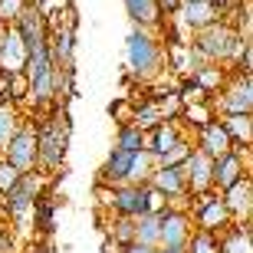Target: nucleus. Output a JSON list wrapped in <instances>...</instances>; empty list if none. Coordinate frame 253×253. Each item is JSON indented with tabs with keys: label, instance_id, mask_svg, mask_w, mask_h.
I'll return each instance as SVG.
<instances>
[{
	"label": "nucleus",
	"instance_id": "9",
	"mask_svg": "<svg viewBox=\"0 0 253 253\" xmlns=\"http://www.w3.org/2000/svg\"><path fill=\"white\" fill-rule=\"evenodd\" d=\"M174 20H178L181 30L197 33V30H204V27H211V23H217V20H224V10L217 7L214 0H181Z\"/></svg>",
	"mask_w": 253,
	"mask_h": 253
},
{
	"label": "nucleus",
	"instance_id": "39",
	"mask_svg": "<svg viewBox=\"0 0 253 253\" xmlns=\"http://www.w3.org/2000/svg\"><path fill=\"white\" fill-rule=\"evenodd\" d=\"M151 253H158V247H155V250H151Z\"/></svg>",
	"mask_w": 253,
	"mask_h": 253
},
{
	"label": "nucleus",
	"instance_id": "13",
	"mask_svg": "<svg viewBox=\"0 0 253 253\" xmlns=\"http://www.w3.org/2000/svg\"><path fill=\"white\" fill-rule=\"evenodd\" d=\"M194 234V224H191V214L184 207H168L161 214V240L158 247H184L188 237Z\"/></svg>",
	"mask_w": 253,
	"mask_h": 253
},
{
	"label": "nucleus",
	"instance_id": "12",
	"mask_svg": "<svg viewBox=\"0 0 253 253\" xmlns=\"http://www.w3.org/2000/svg\"><path fill=\"white\" fill-rule=\"evenodd\" d=\"M220 197H224V207H227V214H230L234 224H250V217H253V181H250V174L240 178L237 184H230L227 191H220Z\"/></svg>",
	"mask_w": 253,
	"mask_h": 253
},
{
	"label": "nucleus",
	"instance_id": "5",
	"mask_svg": "<svg viewBox=\"0 0 253 253\" xmlns=\"http://www.w3.org/2000/svg\"><path fill=\"white\" fill-rule=\"evenodd\" d=\"M211 109H214V119H224V115H250L253 112V76H244V73L227 76L220 92L211 99Z\"/></svg>",
	"mask_w": 253,
	"mask_h": 253
},
{
	"label": "nucleus",
	"instance_id": "10",
	"mask_svg": "<svg viewBox=\"0 0 253 253\" xmlns=\"http://www.w3.org/2000/svg\"><path fill=\"white\" fill-rule=\"evenodd\" d=\"M109 211H112L115 217L148 214V184H119V188H112Z\"/></svg>",
	"mask_w": 253,
	"mask_h": 253
},
{
	"label": "nucleus",
	"instance_id": "22",
	"mask_svg": "<svg viewBox=\"0 0 253 253\" xmlns=\"http://www.w3.org/2000/svg\"><path fill=\"white\" fill-rule=\"evenodd\" d=\"M161 240V214H141L135 217V244L158 247Z\"/></svg>",
	"mask_w": 253,
	"mask_h": 253
},
{
	"label": "nucleus",
	"instance_id": "38",
	"mask_svg": "<svg viewBox=\"0 0 253 253\" xmlns=\"http://www.w3.org/2000/svg\"><path fill=\"white\" fill-rule=\"evenodd\" d=\"M3 33H7V23H3V20H0V40H3Z\"/></svg>",
	"mask_w": 253,
	"mask_h": 253
},
{
	"label": "nucleus",
	"instance_id": "6",
	"mask_svg": "<svg viewBox=\"0 0 253 253\" xmlns=\"http://www.w3.org/2000/svg\"><path fill=\"white\" fill-rule=\"evenodd\" d=\"M191 214V224L194 230H211V234H224L227 227H234L230 214H227L224 207V197L211 191V194H201V197H188V207H184Z\"/></svg>",
	"mask_w": 253,
	"mask_h": 253
},
{
	"label": "nucleus",
	"instance_id": "34",
	"mask_svg": "<svg viewBox=\"0 0 253 253\" xmlns=\"http://www.w3.org/2000/svg\"><path fill=\"white\" fill-rule=\"evenodd\" d=\"M178 7H181V0H158V10H161V17H165V20L174 17V13H178Z\"/></svg>",
	"mask_w": 253,
	"mask_h": 253
},
{
	"label": "nucleus",
	"instance_id": "2",
	"mask_svg": "<svg viewBox=\"0 0 253 253\" xmlns=\"http://www.w3.org/2000/svg\"><path fill=\"white\" fill-rule=\"evenodd\" d=\"M188 43H191V49H194L204 63L234 66L237 56H240V49H244L247 43H253V40H244V37H240L230 20H217V23H211V27L197 30Z\"/></svg>",
	"mask_w": 253,
	"mask_h": 253
},
{
	"label": "nucleus",
	"instance_id": "36",
	"mask_svg": "<svg viewBox=\"0 0 253 253\" xmlns=\"http://www.w3.org/2000/svg\"><path fill=\"white\" fill-rule=\"evenodd\" d=\"M99 253H119V247L109 244V240H102V247H99Z\"/></svg>",
	"mask_w": 253,
	"mask_h": 253
},
{
	"label": "nucleus",
	"instance_id": "37",
	"mask_svg": "<svg viewBox=\"0 0 253 253\" xmlns=\"http://www.w3.org/2000/svg\"><path fill=\"white\" fill-rule=\"evenodd\" d=\"M158 253H188L184 247H158Z\"/></svg>",
	"mask_w": 253,
	"mask_h": 253
},
{
	"label": "nucleus",
	"instance_id": "15",
	"mask_svg": "<svg viewBox=\"0 0 253 253\" xmlns=\"http://www.w3.org/2000/svg\"><path fill=\"white\" fill-rule=\"evenodd\" d=\"M191 145H194V151H201L207 158H217V155H224V151L234 148L230 138H227V131H224V125H220V119H211L207 125H201V128L191 135Z\"/></svg>",
	"mask_w": 253,
	"mask_h": 253
},
{
	"label": "nucleus",
	"instance_id": "27",
	"mask_svg": "<svg viewBox=\"0 0 253 253\" xmlns=\"http://www.w3.org/2000/svg\"><path fill=\"white\" fill-rule=\"evenodd\" d=\"M188 253H220V234H211V230H194L184 244Z\"/></svg>",
	"mask_w": 253,
	"mask_h": 253
},
{
	"label": "nucleus",
	"instance_id": "25",
	"mask_svg": "<svg viewBox=\"0 0 253 253\" xmlns=\"http://www.w3.org/2000/svg\"><path fill=\"white\" fill-rule=\"evenodd\" d=\"M20 122H23V115H20V105H13V102H0V155H3V148H7V141L13 138V131L20 128Z\"/></svg>",
	"mask_w": 253,
	"mask_h": 253
},
{
	"label": "nucleus",
	"instance_id": "17",
	"mask_svg": "<svg viewBox=\"0 0 253 253\" xmlns=\"http://www.w3.org/2000/svg\"><path fill=\"white\" fill-rule=\"evenodd\" d=\"M131 161H135V151H119V148H112V151H109V158L102 161V168H99V184H109V188L128 184Z\"/></svg>",
	"mask_w": 253,
	"mask_h": 253
},
{
	"label": "nucleus",
	"instance_id": "16",
	"mask_svg": "<svg viewBox=\"0 0 253 253\" xmlns=\"http://www.w3.org/2000/svg\"><path fill=\"white\" fill-rule=\"evenodd\" d=\"M184 168V184H188V197H201L214 191V181H211V158L201 155V151H191V158L181 165Z\"/></svg>",
	"mask_w": 253,
	"mask_h": 253
},
{
	"label": "nucleus",
	"instance_id": "20",
	"mask_svg": "<svg viewBox=\"0 0 253 253\" xmlns=\"http://www.w3.org/2000/svg\"><path fill=\"white\" fill-rule=\"evenodd\" d=\"M181 128H184V125H188L191 128V135H194L197 128H201V125H207L211 122V119H214V109H211V99H194V102H184L181 105Z\"/></svg>",
	"mask_w": 253,
	"mask_h": 253
},
{
	"label": "nucleus",
	"instance_id": "33",
	"mask_svg": "<svg viewBox=\"0 0 253 253\" xmlns=\"http://www.w3.org/2000/svg\"><path fill=\"white\" fill-rule=\"evenodd\" d=\"M0 253H17V240H13V227L0 220Z\"/></svg>",
	"mask_w": 253,
	"mask_h": 253
},
{
	"label": "nucleus",
	"instance_id": "18",
	"mask_svg": "<svg viewBox=\"0 0 253 253\" xmlns=\"http://www.w3.org/2000/svg\"><path fill=\"white\" fill-rule=\"evenodd\" d=\"M181 138H188V135H184V128H181L178 122H161L151 131H145V151H148L151 158H161V155L168 148H174Z\"/></svg>",
	"mask_w": 253,
	"mask_h": 253
},
{
	"label": "nucleus",
	"instance_id": "14",
	"mask_svg": "<svg viewBox=\"0 0 253 253\" xmlns=\"http://www.w3.org/2000/svg\"><path fill=\"white\" fill-rule=\"evenodd\" d=\"M27 69V46L13 23H7V33L0 40V76H20Z\"/></svg>",
	"mask_w": 253,
	"mask_h": 253
},
{
	"label": "nucleus",
	"instance_id": "24",
	"mask_svg": "<svg viewBox=\"0 0 253 253\" xmlns=\"http://www.w3.org/2000/svg\"><path fill=\"white\" fill-rule=\"evenodd\" d=\"M165 119H161V109L155 99H148V102H138V105H131V125L141 131H151L155 125H161Z\"/></svg>",
	"mask_w": 253,
	"mask_h": 253
},
{
	"label": "nucleus",
	"instance_id": "28",
	"mask_svg": "<svg viewBox=\"0 0 253 253\" xmlns=\"http://www.w3.org/2000/svg\"><path fill=\"white\" fill-rule=\"evenodd\" d=\"M115 148H119V151H141V148H145V131L135 128L131 122L119 125V135H115Z\"/></svg>",
	"mask_w": 253,
	"mask_h": 253
},
{
	"label": "nucleus",
	"instance_id": "11",
	"mask_svg": "<svg viewBox=\"0 0 253 253\" xmlns=\"http://www.w3.org/2000/svg\"><path fill=\"white\" fill-rule=\"evenodd\" d=\"M148 188H155L171 207H181L188 201V184H184V168H155L148 178Z\"/></svg>",
	"mask_w": 253,
	"mask_h": 253
},
{
	"label": "nucleus",
	"instance_id": "29",
	"mask_svg": "<svg viewBox=\"0 0 253 253\" xmlns=\"http://www.w3.org/2000/svg\"><path fill=\"white\" fill-rule=\"evenodd\" d=\"M109 244H115L119 250L135 244V217H115L112 230H109Z\"/></svg>",
	"mask_w": 253,
	"mask_h": 253
},
{
	"label": "nucleus",
	"instance_id": "21",
	"mask_svg": "<svg viewBox=\"0 0 253 253\" xmlns=\"http://www.w3.org/2000/svg\"><path fill=\"white\" fill-rule=\"evenodd\" d=\"M220 125H224V131H227V138H230L234 148H250V141H253V128H250L253 119L250 115H224Z\"/></svg>",
	"mask_w": 253,
	"mask_h": 253
},
{
	"label": "nucleus",
	"instance_id": "4",
	"mask_svg": "<svg viewBox=\"0 0 253 253\" xmlns=\"http://www.w3.org/2000/svg\"><path fill=\"white\" fill-rule=\"evenodd\" d=\"M40 194H46V178L40 171H27L0 197V214L7 217L10 224H27V220H33L30 214H33V204H37Z\"/></svg>",
	"mask_w": 253,
	"mask_h": 253
},
{
	"label": "nucleus",
	"instance_id": "26",
	"mask_svg": "<svg viewBox=\"0 0 253 253\" xmlns=\"http://www.w3.org/2000/svg\"><path fill=\"white\" fill-rule=\"evenodd\" d=\"M191 151H194L191 138H181L174 148H168L165 155H161V158H155V168H181V165L191 158Z\"/></svg>",
	"mask_w": 253,
	"mask_h": 253
},
{
	"label": "nucleus",
	"instance_id": "30",
	"mask_svg": "<svg viewBox=\"0 0 253 253\" xmlns=\"http://www.w3.org/2000/svg\"><path fill=\"white\" fill-rule=\"evenodd\" d=\"M53 214H56V207H53L46 197L40 194V197H37V204H33V214H30V217H37V224H40V230H43V234H53V227H56V224H53Z\"/></svg>",
	"mask_w": 253,
	"mask_h": 253
},
{
	"label": "nucleus",
	"instance_id": "7",
	"mask_svg": "<svg viewBox=\"0 0 253 253\" xmlns=\"http://www.w3.org/2000/svg\"><path fill=\"white\" fill-rule=\"evenodd\" d=\"M250 174V148H230L224 155L211 158V181H214V191H227L230 184H237L240 178Z\"/></svg>",
	"mask_w": 253,
	"mask_h": 253
},
{
	"label": "nucleus",
	"instance_id": "19",
	"mask_svg": "<svg viewBox=\"0 0 253 253\" xmlns=\"http://www.w3.org/2000/svg\"><path fill=\"white\" fill-rule=\"evenodd\" d=\"M125 3V13H128L131 27H141V30H158L165 27V17L158 10V0H122Z\"/></svg>",
	"mask_w": 253,
	"mask_h": 253
},
{
	"label": "nucleus",
	"instance_id": "32",
	"mask_svg": "<svg viewBox=\"0 0 253 253\" xmlns=\"http://www.w3.org/2000/svg\"><path fill=\"white\" fill-rule=\"evenodd\" d=\"M30 0H0V20L3 23H13L20 17V10H27Z\"/></svg>",
	"mask_w": 253,
	"mask_h": 253
},
{
	"label": "nucleus",
	"instance_id": "8",
	"mask_svg": "<svg viewBox=\"0 0 253 253\" xmlns=\"http://www.w3.org/2000/svg\"><path fill=\"white\" fill-rule=\"evenodd\" d=\"M3 158L20 171V174H27V171H37V125L33 122H20V128L13 131V138L7 141V148H3Z\"/></svg>",
	"mask_w": 253,
	"mask_h": 253
},
{
	"label": "nucleus",
	"instance_id": "1",
	"mask_svg": "<svg viewBox=\"0 0 253 253\" xmlns=\"http://www.w3.org/2000/svg\"><path fill=\"white\" fill-rule=\"evenodd\" d=\"M69 135H73L69 109L53 102V112L40 115V122H37V171L43 178H49L56 168H63Z\"/></svg>",
	"mask_w": 253,
	"mask_h": 253
},
{
	"label": "nucleus",
	"instance_id": "23",
	"mask_svg": "<svg viewBox=\"0 0 253 253\" xmlns=\"http://www.w3.org/2000/svg\"><path fill=\"white\" fill-rule=\"evenodd\" d=\"M220 253H250V224H234L220 234Z\"/></svg>",
	"mask_w": 253,
	"mask_h": 253
},
{
	"label": "nucleus",
	"instance_id": "35",
	"mask_svg": "<svg viewBox=\"0 0 253 253\" xmlns=\"http://www.w3.org/2000/svg\"><path fill=\"white\" fill-rule=\"evenodd\" d=\"M155 247H141V244H128V247H122L119 253H151Z\"/></svg>",
	"mask_w": 253,
	"mask_h": 253
},
{
	"label": "nucleus",
	"instance_id": "31",
	"mask_svg": "<svg viewBox=\"0 0 253 253\" xmlns=\"http://www.w3.org/2000/svg\"><path fill=\"white\" fill-rule=\"evenodd\" d=\"M17 181H20V171L13 168V165H10V161L3 158V155H0V197L7 194V191L13 188Z\"/></svg>",
	"mask_w": 253,
	"mask_h": 253
},
{
	"label": "nucleus",
	"instance_id": "3",
	"mask_svg": "<svg viewBox=\"0 0 253 253\" xmlns=\"http://www.w3.org/2000/svg\"><path fill=\"white\" fill-rule=\"evenodd\" d=\"M125 63H128V73L141 83L158 79V73L165 69V46L158 43V33L131 27V33L125 37Z\"/></svg>",
	"mask_w": 253,
	"mask_h": 253
}]
</instances>
